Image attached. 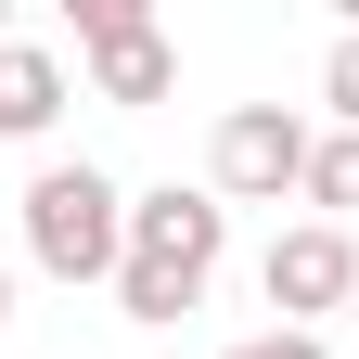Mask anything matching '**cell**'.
Listing matches in <instances>:
<instances>
[{"instance_id": "6da1fadb", "label": "cell", "mask_w": 359, "mask_h": 359, "mask_svg": "<svg viewBox=\"0 0 359 359\" xmlns=\"http://www.w3.org/2000/svg\"><path fill=\"white\" fill-rule=\"evenodd\" d=\"M218 257H231V205L205 180H167V193H128V257H116V308L142 334H167L180 308H205Z\"/></svg>"}, {"instance_id": "7a4b0ae2", "label": "cell", "mask_w": 359, "mask_h": 359, "mask_svg": "<svg viewBox=\"0 0 359 359\" xmlns=\"http://www.w3.org/2000/svg\"><path fill=\"white\" fill-rule=\"evenodd\" d=\"M26 257L52 269V283H116V257H128V193L103 167H39L26 180Z\"/></svg>"}, {"instance_id": "3957f363", "label": "cell", "mask_w": 359, "mask_h": 359, "mask_svg": "<svg viewBox=\"0 0 359 359\" xmlns=\"http://www.w3.org/2000/svg\"><path fill=\"white\" fill-rule=\"evenodd\" d=\"M308 142H321V128L295 103H231L205 128V193L218 205H283V193H308Z\"/></svg>"}, {"instance_id": "277c9868", "label": "cell", "mask_w": 359, "mask_h": 359, "mask_svg": "<svg viewBox=\"0 0 359 359\" xmlns=\"http://www.w3.org/2000/svg\"><path fill=\"white\" fill-rule=\"evenodd\" d=\"M257 295L283 308V334H321L334 308H359V244L334 231V218H308V231H283L257 257Z\"/></svg>"}, {"instance_id": "5b68a950", "label": "cell", "mask_w": 359, "mask_h": 359, "mask_svg": "<svg viewBox=\"0 0 359 359\" xmlns=\"http://www.w3.org/2000/svg\"><path fill=\"white\" fill-rule=\"evenodd\" d=\"M77 52H90V90L103 103H167L180 90V52L142 0H77Z\"/></svg>"}, {"instance_id": "8992f818", "label": "cell", "mask_w": 359, "mask_h": 359, "mask_svg": "<svg viewBox=\"0 0 359 359\" xmlns=\"http://www.w3.org/2000/svg\"><path fill=\"white\" fill-rule=\"evenodd\" d=\"M52 116H65V52L0 39V142H52Z\"/></svg>"}, {"instance_id": "52a82bcc", "label": "cell", "mask_w": 359, "mask_h": 359, "mask_svg": "<svg viewBox=\"0 0 359 359\" xmlns=\"http://www.w3.org/2000/svg\"><path fill=\"white\" fill-rule=\"evenodd\" d=\"M308 205H321L334 231L359 218V128H321V142H308Z\"/></svg>"}, {"instance_id": "ba28073f", "label": "cell", "mask_w": 359, "mask_h": 359, "mask_svg": "<svg viewBox=\"0 0 359 359\" xmlns=\"http://www.w3.org/2000/svg\"><path fill=\"white\" fill-rule=\"evenodd\" d=\"M321 116H334V128H359V26L321 52Z\"/></svg>"}, {"instance_id": "9c48e42d", "label": "cell", "mask_w": 359, "mask_h": 359, "mask_svg": "<svg viewBox=\"0 0 359 359\" xmlns=\"http://www.w3.org/2000/svg\"><path fill=\"white\" fill-rule=\"evenodd\" d=\"M218 359H334L321 334H283V321H269V334H244V346H218Z\"/></svg>"}, {"instance_id": "30bf717a", "label": "cell", "mask_w": 359, "mask_h": 359, "mask_svg": "<svg viewBox=\"0 0 359 359\" xmlns=\"http://www.w3.org/2000/svg\"><path fill=\"white\" fill-rule=\"evenodd\" d=\"M0 321H13V269H0Z\"/></svg>"}, {"instance_id": "8fae6325", "label": "cell", "mask_w": 359, "mask_h": 359, "mask_svg": "<svg viewBox=\"0 0 359 359\" xmlns=\"http://www.w3.org/2000/svg\"><path fill=\"white\" fill-rule=\"evenodd\" d=\"M0 39H13V13H0Z\"/></svg>"}, {"instance_id": "7c38bea8", "label": "cell", "mask_w": 359, "mask_h": 359, "mask_svg": "<svg viewBox=\"0 0 359 359\" xmlns=\"http://www.w3.org/2000/svg\"><path fill=\"white\" fill-rule=\"evenodd\" d=\"M346 321H359V308H346Z\"/></svg>"}]
</instances>
